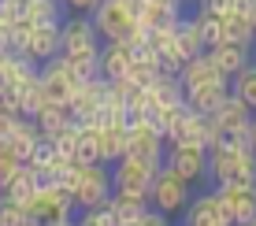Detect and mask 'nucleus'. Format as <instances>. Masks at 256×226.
<instances>
[{"label":"nucleus","mask_w":256,"mask_h":226,"mask_svg":"<svg viewBox=\"0 0 256 226\" xmlns=\"http://www.w3.org/2000/svg\"><path fill=\"white\" fill-rule=\"evenodd\" d=\"M219 82H230V78L219 74V67L208 59V52H200L197 59H190V63L178 71V85L182 89H200V85H219Z\"/></svg>","instance_id":"17"},{"label":"nucleus","mask_w":256,"mask_h":226,"mask_svg":"<svg viewBox=\"0 0 256 226\" xmlns=\"http://www.w3.org/2000/svg\"><path fill=\"white\" fill-rule=\"evenodd\" d=\"M60 7H67L70 15H93L100 7V0H60Z\"/></svg>","instance_id":"39"},{"label":"nucleus","mask_w":256,"mask_h":226,"mask_svg":"<svg viewBox=\"0 0 256 226\" xmlns=\"http://www.w3.org/2000/svg\"><path fill=\"white\" fill-rule=\"evenodd\" d=\"M52 149H56V156H60V160L78 163V126H67L60 137H52Z\"/></svg>","instance_id":"33"},{"label":"nucleus","mask_w":256,"mask_h":226,"mask_svg":"<svg viewBox=\"0 0 256 226\" xmlns=\"http://www.w3.org/2000/svg\"><path fill=\"white\" fill-rule=\"evenodd\" d=\"M26 19H30L34 26L64 22V7H60V0H30V7H26Z\"/></svg>","instance_id":"30"},{"label":"nucleus","mask_w":256,"mask_h":226,"mask_svg":"<svg viewBox=\"0 0 256 226\" xmlns=\"http://www.w3.org/2000/svg\"><path fill=\"white\" fill-rule=\"evenodd\" d=\"M22 223H26V208L0 197V226H22Z\"/></svg>","instance_id":"36"},{"label":"nucleus","mask_w":256,"mask_h":226,"mask_svg":"<svg viewBox=\"0 0 256 226\" xmlns=\"http://www.w3.org/2000/svg\"><path fill=\"white\" fill-rule=\"evenodd\" d=\"M208 59L219 67V74H226V78H234L238 71H245V67L252 63V48H242V45H216V48H208Z\"/></svg>","instance_id":"22"},{"label":"nucleus","mask_w":256,"mask_h":226,"mask_svg":"<svg viewBox=\"0 0 256 226\" xmlns=\"http://www.w3.org/2000/svg\"><path fill=\"white\" fill-rule=\"evenodd\" d=\"M190 197H193L190 182H182L178 175H171L167 167H160V171H156V182H152V193H148V208L171 219V215L186 212Z\"/></svg>","instance_id":"6"},{"label":"nucleus","mask_w":256,"mask_h":226,"mask_svg":"<svg viewBox=\"0 0 256 226\" xmlns=\"http://www.w3.org/2000/svg\"><path fill=\"white\" fill-rule=\"evenodd\" d=\"M78 163H100L96 152V126H78Z\"/></svg>","instance_id":"32"},{"label":"nucleus","mask_w":256,"mask_h":226,"mask_svg":"<svg viewBox=\"0 0 256 226\" xmlns=\"http://www.w3.org/2000/svg\"><path fill=\"white\" fill-rule=\"evenodd\" d=\"M138 226H171V219H167V215H160V212H152V208H148L145 215H141V223Z\"/></svg>","instance_id":"40"},{"label":"nucleus","mask_w":256,"mask_h":226,"mask_svg":"<svg viewBox=\"0 0 256 226\" xmlns=\"http://www.w3.org/2000/svg\"><path fill=\"white\" fill-rule=\"evenodd\" d=\"M208 178L216 186H256V152L249 134L223 137L208 149Z\"/></svg>","instance_id":"1"},{"label":"nucleus","mask_w":256,"mask_h":226,"mask_svg":"<svg viewBox=\"0 0 256 226\" xmlns=\"http://www.w3.org/2000/svg\"><path fill=\"white\" fill-rule=\"evenodd\" d=\"M126 156H134L141 163H152V167H164V156H167L164 134L152 123H130L126 126Z\"/></svg>","instance_id":"9"},{"label":"nucleus","mask_w":256,"mask_h":226,"mask_svg":"<svg viewBox=\"0 0 256 226\" xmlns=\"http://www.w3.org/2000/svg\"><path fill=\"white\" fill-rule=\"evenodd\" d=\"M152 163H141L134 156H122L119 163H112V193H130V197H145L152 193V182H156Z\"/></svg>","instance_id":"7"},{"label":"nucleus","mask_w":256,"mask_h":226,"mask_svg":"<svg viewBox=\"0 0 256 226\" xmlns=\"http://www.w3.org/2000/svg\"><path fill=\"white\" fill-rule=\"evenodd\" d=\"M167 141V149H174V145H193V149H212L216 145V134H212V126H208V119L204 115H197V111H182V119H178V126L171 130V134L164 137Z\"/></svg>","instance_id":"14"},{"label":"nucleus","mask_w":256,"mask_h":226,"mask_svg":"<svg viewBox=\"0 0 256 226\" xmlns=\"http://www.w3.org/2000/svg\"><path fill=\"white\" fill-rule=\"evenodd\" d=\"M56 226H74V219H67V223H56Z\"/></svg>","instance_id":"44"},{"label":"nucleus","mask_w":256,"mask_h":226,"mask_svg":"<svg viewBox=\"0 0 256 226\" xmlns=\"http://www.w3.org/2000/svg\"><path fill=\"white\" fill-rule=\"evenodd\" d=\"M64 189L74 201V212L100 208L112 197V167H104V163H70V175H67Z\"/></svg>","instance_id":"3"},{"label":"nucleus","mask_w":256,"mask_h":226,"mask_svg":"<svg viewBox=\"0 0 256 226\" xmlns=\"http://www.w3.org/2000/svg\"><path fill=\"white\" fill-rule=\"evenodd\" d=\"M197 11L200 15H216V19H226V15H234V0H197Z\"/></svg>","instance_id":"37"},{"label":"nucleus","mask_w":256,"mask_h":226,"mask_svg":"<svg viewBox=\"0 0 256 226\" xmlns=\"http://www.w3.org/2000/svg\"><path fill=\"white\" fill-rule=\"evenodd\" d=\"M22 56L30 59V63H48V59L60 56V22H48V26H34L30 37H26L22 45Z\"/></svg>","instance_id":"16"},{"label":"nucleus","mask_w":256,"mask_h":226,"mask_svg":"<svg viewBox=\"0 0 256 226\" xmlns=\"http://www.w3.org/2000/svg\"><path fill=\"white\" fill-rule=\"evenodd\" d=\"M164 167L171 171V175H178L182 182H200L208 178V149H193V145H174V149H167L164 156Z\"/></svg>","instance_id":"13"},{"label":"nucleus","mask_w":256,"mask_h":226,"mask_svg":"<svg viewBox=\"0 0 256 226\" xmlns=\"http://www.w3.org/2000/svg\"><path fill=\"white\" fill-rule=\"evenodd\" d=\"M249 145H252V152H256V111H252V123H249Z\"/></svg>","instance_id":"42"},{"label":"nucleus","mask_w":256,"mask_h":226,"mask_svg":"<svg viewBox=\"0 0 256 226\" xmlns=\"http://www.w3.org/2000/svg\"><path fill=\"white\" fill-rule=\"evenodd\" d=\"M56 160H60V156H56V149H52V141H45V137H41L38 149H34V152H30V160H26V167H34L38 175H45V171H48Z\"/></svg>","instance_id":"34"},{"label":"nucleus","mask_w":256,"mask_h":226,"mask_svg":"<svg viewBox=\"0 0 256 226\" xmlns=\"http://www.w3.org/2000/svg\"><path fill=\"white\" fill-rule=\"evenodd\" d=\"M74 226H119V223L112 219L108 204H100V208H86V212H78L74 215Z\"/></svg>","instance_id":"35"},{"label":"nucleus","mask_w":256,"mask_h":226,"mask_svg":"<svg viewBox=\"0 0 256 226\" xmlns=\"http://www.w3.org/2000/svg\"><path fill=\"white\" fill-rule=\"evenodd\" d=\"M38 141H41V134H38V126H34V119H15L12 134H8V141H4V149L12 152L19 163H26V160H30V152L38 149Z\"/></svg>","instance_id":"20"},{"label":"nucleus","mask_w":256,"mask_h":226,"mask_svg":"<svg viewBox=\"0 0 256 226\" xmlns=\"http://www.w3.org/2000/svg\"><path fill=\"white\" fill-rule=\"evenodd\" d=\"M182 226H230L223 204H219V197H216V189L190 197L186 212H182Z\"/></svg>","instance_id":"15"},{"label":"nucleus","mask_w":256,"mask_h":226,"mask_svg":"<svg viewBox=\"0 0 256 226\" xmlns=\"http://www.w3.org/2000/svg\"><path fill=\"white\" fill-rule=\"evenodd\" d=\"M249 22H252V26H256V4H252V11H249Z\"/></svg>","instance_id":"43"},{"label":"nucleus","mask_w":256,"mask_h":226,"mask_svg":"<svg viewBox=\"0 0 256 226\" xmlns=\"http://www.w3.org/2000/svg\"><path fill=\"white\" fill-rule=\"evenodd\" d=\"M48 104L52 100H48V93H45V85H41V78H30V82L19 89V115L22 119H38Z\"/></svg>","instance_id":"25"},{"label":"nucleus","mask_w":256,"mask_h":226,"mask_svg":"<svg viewBox=\"0 0 256 226\" xmlns=\"http://www.w3.org/2000/svg\"><path fill=\"white\" fill-rule=\"evenodd\" d=\"M38 189H41V178H38V171H34V167H26V163H22V167L15 171V178L4 186V193H0V197H8V201H15V204H22V208H26V204L34 201V197H38Z\"/></svg>","instance_id":"24"},{"label":"nucleus","mask_w":256,"mask_h":226,"mask_svg":"<svg viewBox=\"0 0 256 226\" xmlns=\"http://www.w3.org/2000/svg\"><path fill=\"white\" fill-rule=\"evenodd\" d=\"M230 93H234V97L242 100L249 111H256V59L245 67V71H238V74L230 78Z\"/></svg>","instance_id":"28"},{"label":"nucleus","mask_w":256,"mask_h":226,"mask_svg":"<svg viewBox=\"0 0 256 226\" xmlns=\"http://www.w3.org/2000/svg\"><path fill=\"white\" fill-rule=\"evenodd\" d=\"M19 167H22V163L15 160V156L4 149V145H0V193H4V186L15 178V171H19Z\"/></svg>","instance_id":"38"},{"label":"nucleus","mask_w":256,"mask_h":226,"mask_svg":"<svg viewBox=\"0 0 256 226\" xmlns=\"http://www.w3.org/2000/svg\"><path fill=\"white\" fill-rule=\"evenodd\" d=\"M178 48H182V56H186V63L204 52V45H200V37H197V30H193L190 15H182V22H178Z\"/></svg>","instance_id":"31"},{"label":"nucleus","mask_w":256,"mask_h":226,"mask_svg":"<svg viewBox=\"0 0 256 226\" xmlns=\"http://www.w3.org/2000/svg\"><path fill=\"white\" fill-rule=\"evenodd\" d=\"M190 19H193V30H197L204 52L216 48V45H223V19H216V15H200V11H193Z\"/></svg>","instance_id":"29"},{"label":"nucleus","mask_w":256,"mask_h":226,"mask_svg":"<svg viewBox=\"0 0 256 226\" xmlns=\"http://www.w3.org/2000/svg\"><path fill=\"white\" fill-rule=\"evenodd\" d=\"M130 59H134V48L130 45H100V59H96V74L104 82H122L130 71Z\"/></svg>","instance_id":"18"},{"label":"nucleus","mask_w":256,"mask_h":226,"mask_svg":"<svg viewBox=\"0 0 256 226\" xmlns=\"http://www.w3.org/2000/svg\"><path fill=\"white\" fill-rule=\"evenodd\" d=\"M249 123H252V111L245 108V104L238 100L234 93H230V97H226V100L208 115V126H212V134H216V141H223V137H242V134H249Z\"/></svg>","instance_id":"10"},{"label":"nucleus","mask_w":256,"mask_h":226,"mask_svg":"<svg viewBox=\"0 0 256 226\" xmlns=\"http://www.w3.org/2000/svg\"><path fill=\"white\" fill-rule=\"evenodd\" d=\"M38 78H41V85H45V93H48V100L52 104H64L67 108V100L74 97V89L82 82H90V78H82L74 71V67L67 63V59H48V63H41L38 67Z\"/></svg>","instance_id":"8"},{"label":"nucleus","mask_w":256,"mask_h":226,"mask_svg":"<svg viewBox=\"0 0 256 226\" xmlns=\"http://www.w3.org/2000/svg\"><path fill=\"white\" fill-rule=\"evenodd\" d=\"M34 126H38V134L45 137V141H52V137H60L67 126H74V123H70V115H67L64 104H48V108L34 119Z\"/></svg>","instance_id":"26"},{"label":"nucleus","mask_w":256,"mask_h":226,"mask_svg":"<svg viewBox=\"0 0 256 226\" xmlns=\"http://www.w3.org/2000/svg\"><path fill=\"white\" fill-rule=\"evenodd\" d=\"M104 89H108V82L104 78H90V82H82L74 89V97L67 100V115L74 126H90L96 123V115H100V104H104Z\"/></svg>","instance_id":"12"},{"label":"nucleus","mask_w":256,"mask_h":226,"mask_svg":"<svg viewBox=\"0 0 256 226\" xmlns=\"http://www.w3.org/2000/svg\"><path fill=\"white\" fill-rule=\"evenodd\" d=\"M96 126V152H100V163L104 167H112V163H119L122 156H126V126Z\"/></svg>","instance_id":"19"},{"label":"nucleus","mask_w":256,"mask_h":226,"mask_svg":"<svg viewBox=\"0 0 256 226\" xmlns=\"http://www.w3.org/2000/svg\"><path fill=\"white\" fill-rule=\"evenodd\" d=\"M93 30L104 45H130L138 33V4L134 0H100V7L90 15Z\"/></svg>","instance_id":"4"},{"label":"nucleus","mask_w":256,"mask_h":226,"mask_svg":"<svg viewBox=\"0 0 256 226\" xmlns=\"http://www.w3.org/2000/svg\"><path fill=\"white\" fill-rule=\"evenodd\" d=\"M216 197L223 204L230 226H252L256 223V186H216Z\"/></svg>","instance_id":"11"},{"label":"nucleus","mask_w":256,"mask_h":226,"mask_svg":"<svg viewBox=\"0 0 256 226\" xmlns=\"http://www.w3.org/2000/svg\"><path fill=\"white\" fill-rule=\"evenodd\" d=\"M223 41L226 45H242V48H256V26L249 22V15H226Z\"/></svg>","instance_id":"27"},{"label":"nucleus","mask_w":256,"mask_h":226,"mask_svg":"<svg viewBox=\"0 0 256 226\" xmlns=\"http://www.w3.org/2000/svg\"><path fill=\"white\" fill-rule=\"evenodd\" d=\"M26 219L38 226L67 223V219H74V201H70V193L64 186H41L38 197L26 204Z\"/></svg>","instance_id":"5"},{"label":"nucleus","mask_w":256,"mask_h":226,"mask_svg":"<svg viewBox=\"0 0 256 226\" xmlns=\"http://www.w3.org/2000/svg\"><path fill=\"white\" fill-rule=\"evenodd\" d=\"M22 226H38V223H30V219H26V223H22Z\"/></svg>","instance_id":"45"},{"label":"nucleus","mask_w":256,"mask_h":226,"mask_svg":"<svg viewBox=\"0 0 256 226\" xmlns=\"http://www.w3.org/2000/svg\"><path fill=\"white\" fill-rule=\"evenodd\" d=\"M186 93V108L197 111V115H212L226 97H230V82H219V85H200V89H182Z\"/></svg>","instance_id":"21"},{"label":"nucleus","mask_w":256,"mask_h":226,"mask_svg":"<svg viewBox=\"0 0 256 226\" xmlns=\"http://www.w3.org/2000/svg\"><path fill=\"white\" fill-rule=\"evenodd\" d=\"M100 45L93 19L90 15H67L60 22V59H67L82 78H100L96 74V59H100Z\"/></svg>","instance_id":"2"},{"label":"nucleus","mask_w":256,"mask_h":226,"mask_svg":"<svg viewBox=\"0 0 256 226\" xmlns=\"http://www.w3.org/2000/svg\"><path fill=\"white\" fill-rule=\"evenodd\" d=\"M145 4L160 7V11H171V15H182V0H145Z\"/></svg>","instance_id":"41"},{"label":"nucleus","mask_w":256,"mask_h":226,"mask_svg":"<svg viewBox=\"0 0 256 226\" xmlns=\"http://www.w3.org/2000/svg\"><path fill=\"white\" fill-rule=\"evenodd\" d=\"M108 212H112V219L119 226H138L141 215L148 212V201L145 197H130V193H112L108 197Z\"/></svg>","instance_id":"23"}]
</instances>
